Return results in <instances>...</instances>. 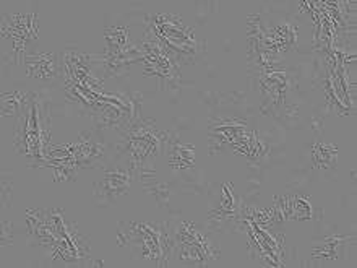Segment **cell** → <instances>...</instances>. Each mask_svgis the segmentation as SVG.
I'll use <instances>...</instances> for the list:
<instances>
[{
  "label": "cell",
  "mask_w": 357,
  "mask_h": 268,
  "mask_svg": "<svg viewBox=\"0 0 357 268\" xmlns=\"http://www.w3.org/2000/svg\"><path fill=\"white\" fill-rule=\"evenodd\" d=\"M166 142L167 135L155 126V121L137 122L128 128L122 150L128 155L132 170L137 171L148 160L160 155Z\"/></svg>",
  "instance_id": "6da1fadb"
},
{
  "label": "cell",
  "mask_w": 357,
  "mask_h": 268,
  "mask_svg": "<svg viewBox=\"0 0 357 268\" xmlns=\"http://www.w3.org/2000/svg\"><path fill=\"white\" fill-rule=\"evenodd\" d=\"M148 29L165 43L172 52L176 54L177 59L181 57H192L197 56L198 49L202 44H198L195 38V29L187 27L182 22L181 17L171 13H160L151 20V27Z\"/></svg>",
  "instance_id": "7a4b0ae2"
},
{
  "label": "cell",
  "mask_w": 357,
  "mask_h": 268,
  "mask_svg": "<svg viewBox=\"0 0 357 268\" xmlns=\"http://www.w3.org/2000/svg\"><path fill=\"white\" fill-rule=\"evenodd\" d=\"M176 239L178 244L177 259L183 265L208 267L220 259V247L202 234V231L190 221H183L177 228Z\"/></svg>",
  "instance_id": "3957f363"
},
{
  "label": "cell",
  "mask_w": 357,
  "mask_h": 268,
  "mask_svg": "<svg viewBox=\"0 0 357 268\" xmlns=\"http://www.w3.org/2000/svg\"><path fill=\"white\" fill-rule=\"evenodd\" d=\"M2 39L8 43L5 46H10V62H20L28 44L38 39V13L7 15L2 23Z\"/></svg>",
  "instance_id": "277c9868"
},
{
  "label": "cell",
  "mask_w": 357,
  "mask_h": 268,
  "mask_svg": "<svg viewBox=\"0 0 357 268\" xmlns=\"http://www.w3.org/2000/svg\"><path fill=\"white\" fill-rule=\"evenodd\" d=\"M259 85L261 96L270 101L271 106L280 107L284 104L287 91H289V78L282 68L259 72Z\"/></svg>",
  "instance_id": "5b68a950"
},
{
  "label": "cell",
  "mask_w": 357,
  "mask_h": 268,
  "mask_svg": "<svg viewBox=\"0 0 357 268\" xmlns=\"http://www.w3.org/2000/svg\"><path fill=\"white\" fill-rule=\"evenodd\" d=\"M132 184V174L130 171L122 170V168H114V170L107 171L101 181L94 184L96 188L98 198H102V200H116L117 197L123 195V193L128 192Z\"/></svg>",
  "instance_id": "8992f818"
},
{
  "label": "cell",
  "mask_w": 357,
  "mask_h": 268,
  "mask_svg": "<svg viewBox=\"0 0 357 268\" xmlns=\"http://www.w3.org/2000/svg\"><path fill=\"white\" fill-rule=\"evenodd\" d=\"M24 66H26L28 77L41 82L54 80L59 75V70H61L59 59L54 52L26 54L24 56Z\"/></svg>",
  "instance_id": "52a82bcc"
},
{
  "label": "cell",
  "mask_w": 357,
  "mask_h": 268,
  "mask_svg": "<svg viewBox=\"0 0 357 268\" xmlns=\"http://www.w3.org/2000/svg\"><path fill=\"white\" fill-rule=\"evenodd\" d=\"M276 215H281L284 220H310L314 207H312L310 198L305 195H284L281 198L276 197Z\"/></svg>",
  "instance_id": "ba28073f"
},
{
  "label": "cell",
  "mask_w": 357,
  "mask_h": 268,
  "mask_svg": "<svg viewBox=\"0 0 357 268\" xmlns=\"http://www.w3.org/2000/svg\"><path fill=\"white\" fill-rule=\"evenodd\" d=\"M167 156H169V166L174 171L188 170L195 166V147L190 143L181 142V138H174L167 145Z\"/></svg>",
  "instance_id": "9c48e42d"
},
{
  "label": "cell",
  "mask_w": 357,
  "mask_h": 268,
  "mask_svg": "<svg viewBox=\"0 0 357 268\" xmlns=\"http://www.w3.org/2000/svg\"><path fill=\"white\" fill-rule=\"evenodd\" d=\"M346 251V237L331 236L325 237L320 244L312 249V257L317 262H336L344 255Z\"/></svg>",
  "instance_id": "30bf717a"
},
{
  "label": "cell",
  "mask_w": 357,
  "mask_h": 268,
  "mask_svg": "<svg viewBox=\"0 0 357 268\" xmlns=\"http://www.w3.org/2000/svg\"><path fill=\"white\" fill-rule=\"evenodd\" d=\"M310 156L319 170H335L338 165V147L328 142H317L312 147Z\"/></svg>",
  "instance_id": "8fae6325"
},
{
  "label": "cell",
  "mask_w": 357,
  "mask_h": 268,
  "mask_svg": "<svg viewBox=\"0 0 357 268\" xmlns=\"http://www.w3.org/2000/svg\"><path fill=\"white\" fill-rule=\"evenodd\" d=\"M26 99L28 93L20 91V89H12L8 93H2V116L12 117L15 114L22 112Z\"/></svg>",
  "instance_id": "7c38bea8"
},
{
  "label": "cell",
  "mask_w": 357,
  "mask_h": 268,
  "mask_svg": "<svg viewBox=\"0 0 357 268\" xmlns=\"http://www.w3.org/2000/svg\"><path fill=\"white\" fill-rule=\"evenodd\" d=\"M2 225V247H7L13 242V225L10 221H3Z\"/></svg>",
  "instance_id": "4fadbf2b"
}]
</instances>
